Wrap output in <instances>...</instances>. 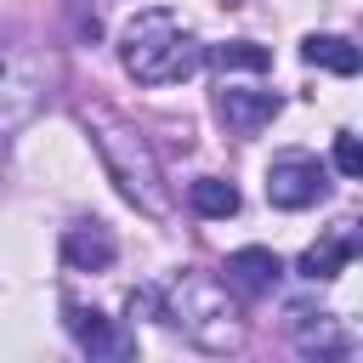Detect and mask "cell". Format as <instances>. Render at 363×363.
Here are the masks:
<instances>
[{"mask_svg":"<svg viewBox=\"0 0 363 363\" xmlns=\"http://www.w3.org/2000/svg\"><path fill=\"white\" fill-rule=\"evenodd\" d=\"M62 255H68V267H79V272H102V267H113L119 244H113V233H108V227L79 221V227H68V233H62Z\"/></svg>","mask_w":363,"mask_h":363,"instance_id":"8","label":"cell"},{"mask_svg":"<svg viewBox=\"0 0 363 363\" xmlns=\"http://www.w3.org/2000/svg\"><path fill=\"white\" fill-rule=\"evenodd\" d=\"M62 11H68V23H74V40H85V45H91V40L102 34V23H96V11H91L85 0H62Z\"/></svg>","mask_w":363,"mask_h":363,"instance_id":"16","label":"cell"},{"mask_svg":"<svg viewBox=\"0 0 363 363\" xmlns=\"http://www.w3.org/2000/svg\"><path fill=\"white\" fill-rule=\"evenodd\" d=\"M301 323H295V346L312 357H340V352H352V335L340 329V318H329V312H295Z\"/></svg>","mask_w":363,"mask_h":363,"instance_id":"9","label":"cell"},{"mask_svg":"<svg viewBox=\"0 0 363 363\" xmlns=\"http://www.w3.org/2000/svg\"><path fill=\"white\" fill-rule=\"evenodd\" d=\"M125 74L142 79V85H170V79H187L199 62H204V45L182 34V23L170 11H142L130 28H125Z\"/></svg>","mask_w":363,"mask_h":363,"instance_id":"2","label":"cell"},{"mask_svg":"<svg viewBox=\"0 0 363 363\" xmlns=\"http://www.w3.org/2000/svg\"><path fill=\"white\" fill-rule=\"evenodd\" d=\"M187 204H193L199 216H210V221H227V216H238V187L221 182V176H199V182L187 187Z\"/></svg>","mask_w":363,"mask_h":363,"instance_id":"14","label":"cell"},{"mask_svg":"<svg viewBox=\"0 0 363 363\" xmlns=\"http://www.w3.org/2000/svg\"><path fill=\"white\" fill-rule=\"evenodd\" d=\"M34 108H40V79L34 74H0V136H11Z\"/></svg>","mask_w":363,"mask_h":363,"instance_id":"11","label":"cell"},{"mask_svg":"<svg viewBox=\"0 0 363 363\" xmlns=\"http://www.w3.org/2000/svg\"><path fill=\"white\" fill-rule=\"evenodd\" d=\"M79 119H85V130L96 136V153L108 159V170H113V182H119V193H125L136 210L164 216V210H170V193H164V170H159V159H153L147 136H142L136 125H125L119 113H108V108H85Z\"/></svg>","mask_w":363,"mask_h":363,"instance_id":"1","label":"cell"},{"mask_svg":"<svg viewBox=\"0 0 363 363\" xmlns=\"http://www.w3.org/2000/svg\"><path fill=\"white\" fill-rule=\"evenodd\" d=\"M278 278H284V261L261 244H244V250L227 255V284L244 289V295H267V289H278Z\"/></svg>","mask_w":363,"mask_h":363,"instance_id":"7","label":"cell"},{"mask_svg":"<svg viewBox=\"0 0 363 363\" xmlns=\"http://www.w3.org/2000/svg\"><path fill=\"white\" fill-rule=\"evenodd\" d=\"M352 255H357V238H352V233H335V238H323V244H312V250L301 255V278H312V284H318V278H335Z\"/></svg>","mask_w":363,"mask_h":363,"instance_id":"13","label":"cell"},{"mask_svg":"<svg viewBox=\"0 0 363 363\" xmlns=\"http://www.w3.org/2000/svg\"><path fill=\"white\" fill-rule=\"evenodd\" d=\"M204 62L221 74H261V68H272V51L255 40H227V45H204Z\"/></svg>","mask_w":363,"mask_h":363,"instance_id":"12","label":"cell"},{"mask_svg":"<svg viewBox=\"0 0 363 363\" xmlns=\"http://www.w3.org/2000/svg\"><path fill=\"white\" fill-rule=\"evenodd\" d=\"M278 108H284V96L278 91H221L216 96V113H221V125L233 130V136H255V130H267L272 119H278Z\"/></svg>","mask_w":363,"mask_h":363,"instance_id":"5","label":"cell"},{"mask_svg":"<svg viewBox=\"0 0 363 363\" xmlns=\"http://www.w3.org/2000/svg\"><path fill=\"white\" fill-rule=\"evenodd\" d=\"M164 323L187 329V335H193L199 346H210V352L238 346V306L227 301V284H216L210 272H187V278L170 289Z\"/></svg>","mask_w":363,"mask_h":363,"instance_id":"3","label":"cell"},{"mask_svg":"<svg viewBox=\"0 0 363 363\" xmlns=\"http://www.w3.org/2000/svg\"><path fill=\"white\" fill-rule=\"evenodd\" d=\"M68 335H74L91 357H130V352H136V340H130L113 318H102L96 306H68Z\"/></svg>","mask_w":363,"mask_h":363,"instance_id":"6","label":"cell"},{"mask_svg":"<svg viewBox=\"0 0 363 363\" xmlns=\"http://www.w3.org/2000/svg\"><path fill=\"white\" fill-rule=\"evenodd\" d=\"M335 170H340V176H363V147H357L352 130L335 136Z\"/></svg>","mask_w":363,"mask_h":363,"instance_id":"15","label":"cell"},{"mask_svg":"<svg viewBox=\"0 0 363 363\" xmlns=\"http://www.w3.org/2000/svg\"><path fill=\"white\" fill-rule=\"evenodd\" d=\"M323 193H329V170H323L318 159H306V153L272 159V170H267V204H272V210H306V204H318Z\"/></svg>","mask_w":363,"mask_h":363,"instance_id":"4","label":"cell"},{"mask_svg":"<svg viewBox=\"0 0 363 363\" xmlns=\"http://www.w3.org/2000/svg\"><path fill=\"white\" fill-rule=\"evenodd\" d=\"M301 57L312 62V68H329V74H340V79H352L357 74V45L346 40V34H306L301 40Z\"/></svg>","mask_w":363,"mask_h":363,"instance_id":"10","label":"cell"}]
</instances>
